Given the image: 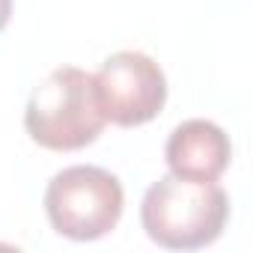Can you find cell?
I'll return each mask as SVG.
<instances>
[{"mask_svg": "<svg viewBox=\"0 0 253 253\" xmlns=\"http://www.w3.org/2000/svg\"><path fill=\"white\" fill-rule=\"evenodd\" d=\"M229 217V197L217 182L179 176L158 179L140 203L146 235L167 250H200L220 238Z\"/></svg>", "mask_w": 253, "mask_h": 253, "instance_id": "cell-1", "label": "cell"}, {"mask_svg": "<svg viewBox=\"0 0 253 253\" xmlns=\"http://www.w3.org/2000/svg\"><path fill=\"white\" fill-rule=\"evenodd\" d=\"M9 15H12V0H0V30L9 24Z\"/></svg>", "mask_w": 253, "mask_h": 253, "instance_id": "cell-6", "label": "cell"}, {"mask_svg": "<svg viewBox=\"0 0 253 253\" xmlns=\"http://www.w3.org/2000/svg\"><path fill=\"white\" fill-rule=\"evenodd\" d=\"M125 194L119 179L92 164L60 170L45 188V214L51 226L72 241H95L122 217Z\"/></svg>", "mask_w": 253, "mask_h": 253, "instance_id": "cell-3", "label": "cell"}, {"mask_svg": "<svg viewBox=\"0 0 253 253\" xmlns=\"http://www.w3.org/2000/svg\"><path fill=\"white\" fill-rule=\"evenodd\" d=\"M95 95L107 122L137 128L155 119L167 101V78L143 51H116L92 75Z\"/></svg>", "mask_w": 253, "mask_h": 253, "instance_id": "cell-4", "label": "cell"}, {"mask_svg": "<svg viewBox=\"0 0 253 253\" xmlns=\"http://www.w3.org/2000/svg\"><path fill=\"white\" fill-rule=\"evenodd\" d=\"M104 122L92 75L78 66L54 69L33 89L24 110L27 134L54 152H75L95 143Z\"/></svg>", "mask_w": 253, "mask_h": 253, "instance_id": "cell-2", "label": "cell"}, {"mask_svg": "<svg viewBox=\"0 0 253 253\" xmlns=\"http://www.w3.org/2000/svg\"><path fill=\"white\" fill-rule=\"evenodd\" d=\"M164 158L170 173L179 179L217 182L232 161V143L220 125L209 119H188L167 137Z\"/></svg>", "mask_w": 253, "mask_h": 253, "instance_id": "cell-5", "label": "cell"}]
</instances>
